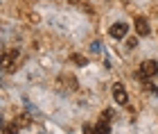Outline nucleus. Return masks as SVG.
Returning <instances> with one entry per match:
<instances>
[{
    "label": "nucleus",
    "instance_id": "nucleus-9",
    "mask_svg": "<svg viewBox=\"0 0 158 134\" xmlns=\"http://www.w3.org/2000/svg\"><path fill=\"white\" fill-rule=\"evenodd\" d=\"M73 61H75V64H79V66H86V64H88L86 57H81V55H73Z\"/></svg>",
    "mask_w": 158,
    "mask_h": 134
},
{
    "label": "nucleus",
    "instance_id": "nucleus-6",
    "mask_svg": "<svg viewBox=\"0 0 158 134\" xmlns=\"http://www.w3.org/2000/svg\"><path fill=\"white\" fill-rule=\"evenodd\" d=\"M135 30H138V34H140V37H147V34H149V23H147V20L145 18H135Z\"/></svg>",
    "mask_w": 158,
    "mask_h": 134
},
{
    "label": "nucleus",
    "instance_id": "nucleus-11",
    "mask_svg": "<svg viewBox=\"0 0 158 134\" xmlns=\"http://www.w3.org/2000/svg\"><path fill=\"white\" fill-rule=\"evenodd\" d=\"M18 132V125L14 123V125H5V134H16Z\"/></svg>",
    "mask_w": 158,
    "mask_h": 134
},
{
    "label": "nucleus",
    "instance_id": "nucleus-5",
    "mask_svg": "<svg viewBox=\"0 0 158 134\" xmlns=\"http://www.w3.org/2000/svg\"><path fill=\"white\" fill-rule=\"evenodd\" d=\"M59 89H63V91L77 89V80H75L73 75H61V77H59Z\"/></svg>",
    "mask_w": 158,
    "mask_h": 134
},
{
    "label": "nucleus",
    "instance_id": "nucleus-10",
    "mask_svg": "<svg viewBox=\"0 0 158 134\" xmlns=\"http://www.w3.org/2000/svg\"><path fill=\"white\" fill-rule=\"evenodd\" d=\"M14 123H16L18 127H25V125H30V118H27V116H20L18 121H14Z\"/></svg>",
    "mask_w": 158,
    "mask_h": 134
},
{
    "label": "nucleus",
    "instance_id": "nucleus-12",
    "mask_svg": "<svg viewBox=\"0 0 158 134\" xmlns=\"http://www.w3.org/2000/svg\"><path fill=\"white\" fill-rule=\"evenodd\" d=\"M84 134H97V130L93 127V125H88V123H86V125H84Z\"/></svg>",
    "mask_w": 158,
    "mask_h": 134
},
{
    "label": "nucleus",
    "instance_id": "nucleus-2",
    "mask_svg": "<svg viewBox=\"0 0 158 134\" xmlns=\"http://www.w3.org/2000/svg\"><path fill=\"white\" fill-rule=\"evenodd\" d=\"M113 100H115L118 105H127L129 102V96H127V89H124V84L122 82H115L113 84Z\"/></svg>",
    "mask_w": 158,
    "mask_h": 134
},
{
    "label": "nucleus",
    "instance_id": "nucleus-1",
    "mask_svg": "<svg viewBox=\"0 0 158 134\" xmlns=\"http://www.w3.org/2000/svg\"><path fill=\"white\" fill-rule=\"evenodd\" d=\"M156 73H158V64L154 59H145L140 64V73H138L140 77H147V80H149V77H154Z\"/></svg>",
    "mask_w": 158,
    "mask_h": 134
},
{
    "label": "nucleus",
    "instance_id": "nucleus-7",
    "mask_svg": "<svg viewBox=\"0 0 158 134\" xmlns=\"http://www.w3.org/2000/svg\"><path fill=\"white\" fill-rule=\"evenodd\" d=\"M95 130H97V134H109L111 132V125H109V121H104V118H102V123H99Z\"/></svg>",
    "mask_w": 158,
    "mask_h": 134
},
{
    "label": "nucleus",
    "instance_id": "nucleus-4",
    "mask_svg": "<svg viewBox=\"0 0 158 134\" xmlns=\"http://www.w3.org/2000/svg\"><path fill=\"white\" fill-rule=\"evenodd\" d=\"M16 59H18V50L7 52L5 59H2V68H5V70H14V68H16Z\"/></svg>",
    "mask_w": 158,
    "mask_h": 134
},
{
    "label": "nucleus",
    "instance_id": "nucleus-3",
    "mask_svg": "<svg viewBox=\"0 0 158 134\" xmlns=\"http://www.w3.org/2000/svg\"><path fill=\"white\" fill-rule=\"evenodd\" d=\"M127 32H129V25L127 23H113L111 30H109V34H111L113 39H124Z\"/></svg>",
    "mask_w": 158,
    "mask_h": 134
},
{
    "label": "nucleus",
    "instance_id": "nucleus-13",
    "mask_svg": "<svg viewBox=\"0 0 158 134\" xmlns=\"http://www.w3.org/2000/svg\"><path fill=\"white\" fill-rule=\"evenodd\" d=\"M102 114H104V116H102L104 121H111V118H113V111H111V109H106V111H102Z\"/></svg>",
    "mask_w": 158,
    "mask_h": 134
},
{
    "label": "nucleus",
    "instance_id": "nucleus-8",
    "mask_svg": "<svg viewBox=\"0 0 158 134\" xmlns=\"http://www.w3.org/2000/svg\"><path fill=\"white\" fill-rule=\"evenodd\" d=\"M142 87H145V89H147V91H149V93H152V96H158V89H156L154 84H152V82L147 80V77H145V82H142Z\"/></svg>",
    "mask_w": 158,
    "mask_h": 134
}]
</instances>
